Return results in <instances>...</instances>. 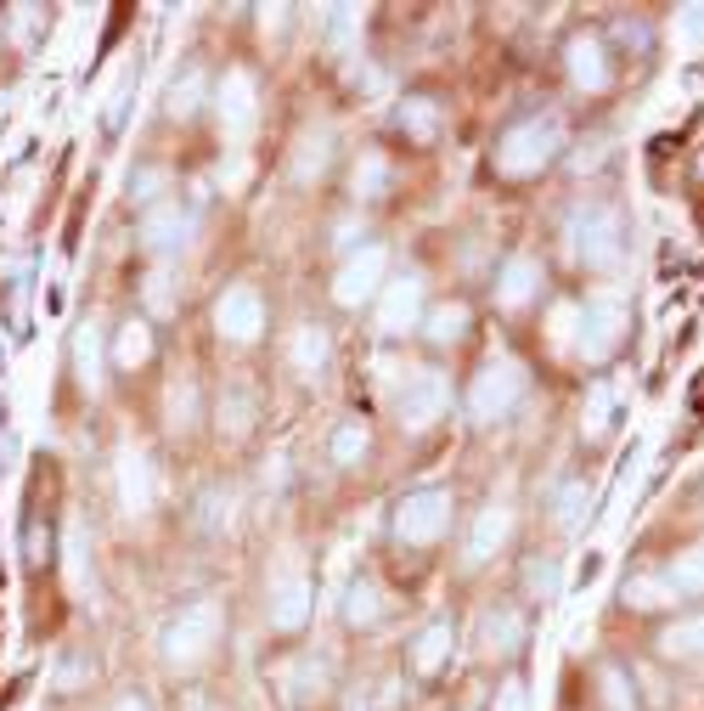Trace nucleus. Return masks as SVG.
<instances>
[{
    "label": "nucleus",
    "instance_id": "nucleus-7",
    "mask_svg": "<svg viewBox=\"0 0 704 711\" xmlns=\"http://www.w3.org/2000/svg\"><path fill=\"white\" fill-rule=\"evenodd\" d=\"M446 401H451V384H446V373L417 367V373L406 378V390H400V424H406V430H428L434 418L446 412Z\"/></svg>",
    "mask_w": 704,
    "mask_h": 711
},
{
    "label": "nucleus",
    "instance_id": "nucleus-22",
    "mask_svg": "<svg viewBox=\"0 0 704 711\" xmlns=\"http://www.w3.org/2000/svg\"><path fill=\"white\" fill-rule=\"evenodd\" d=\"M535 288H542V272H535V261H513L508 272H501V305H508V311L530 305Z\"/></svg>",
    "mask_w": 704,
    "mask_h": 711
},
{
    "label": "nucleus",
    "instance_id": "nucleus-8",
    "mask_svg": "<svg viewBox=\"0 0 704 711\" xmlns=\"http://www.w3.org/2000/svg\"><path fill=\"white\" fill-rule=\"evenodd\" d=\"M384 261L389 254L378 249V243H366V249H355L350 261H344V272H339V282H332V294H339V305H361V300H373V288H378V277H384Z\"/></svg>",
    "mask_w": 704,
    "mask_h": 711
},
{
    "label": "nucleus",
    "instance_id": "nucleus-38",
    "mask_svg": "<svg viewBox=\"0 0 704 711\" xmlns=\"http://www.w3.org/2000/svg\"><path fill=\"white\" fill-rule=\"evenodd\" d=\"M119 711H147V706H142V700H124V706H119Z\"/></svg>",
    "mask_w": 704,
    "mask_h": 711
},
{
    "label": "nucleus",
    "instance_id": "nucleus-14",
    "mask_svg": "<svg viewBox=\"0 0 704 711\" xmlns=\"http://www.w3.org/2000/svg\"><path fill=\"white\" fill-rule=\"evenodd\" d=\"M220 119H226V131H248L254 124V108H259V96H254V80L248 74H226L220 80Z\"/></svg>",
    "mask_w": 704,
    "mask_h": 711
},
{
    "label": "nucleus",
    "instance_id": "nucleus-6",
    "mask_svg": "<svg viewBox=\"0 0 704 711\" xmlns=\"http://www.w3.org/2000/svg\"><path fill=\"white\" fill-rule=\"evenodd\" d=\"M215 638H220V610H215V604H192L186 616L170 627L163 650H170L175 666H192V661H204V655L215 650Z\"/></svg>",
    "mask_w": 704,
    "mask_h": 711
},
{
    "label": "nucleus",
    "instance_id": "nucleus-21",
    "mask_svg": "<svg viewBox=\"0 0 704 711\" xmlns=\"http://www.w3.org/2000/svg\"><path fill=\"white\" fill-rule=\"evenodd\" d=\"M659 650H665L670 661H704V616H693V622H677V627H665Z\"/></svg>",
    "mask_w": 704,
    "mask_h": 711
},
{
    "label": "nucleus",
    "instance_id": "nucleus-31",
    "mask_svg": "<svg viewBox=\"0 0 704 711\" xmlns=\"http://www.w3.org/2000/svg\"><path fill=\"white\" fill-rule=\"evenodd\" d=\"M524 588H530V599L553 604V593H558V570H553L547 559H530V565H524Z\"/></svg>",
    "mask_w": 704,
    "mask_h": 711
},
{
    "label": "nucleus",
    "instance_id": "nucleus-33",
    "mask_svg": "<svg viewBox=\"0 0 704 711\" xmlns=\"http://www.w3.org/2000/svg\"><path fill=\"white\" fill-rule=\"evenodd\" d=\"M366 451V430L361 424H339V435H332V463H355Z\"/></svg>",
    "mask_w": 704,
    "mask_h": 711
},
{
    "label": "nucleus",
    "instance_id": "nucleus-34",
    "mask_svg": "<svg viewBox=\"0 0 704 711\" xmlns=\"http://www.w3.org/2000/svg\"><path fill=\"white\" fill-rule=\"evenodd\" d=\"M670 588H665V576H643V581H626V604H665Z\"/></svg>",
    "mask_w": 704,
    "mask_h": 711
},
{
    "label": "nucleus",
    "instance_id": "nucleus-13",
    "mask_svg": "<svg viewBox=\"0 0 704 711\" xmlns=\"http://www.w3.org/2000/svg\"><path fill=\"white\" fill-rule=\"evenodd\" d=\"M569 80H575L581 91H609V57H603L597 35L569 40Z\"/></svg>",
    "mask_w": 704,
    "mask_h": 711
},
{
    "label": "nucleus",
    "instance_id": "nucleus-32",
    "mask_svg": "<svg viewBox=\"0 0 704 711\" xmlns=\"http://www.w3.org/2000/svg\"><path fill=\"white\" fill-rule=\"evenodd\" d=\"M603 700H609V711H636V695L620 666H603Z\"/></svg>",
    "mask_w": 704,
    "mask_h": 711
},
{
    "label": "nucleus",
    "instance_id": "nucleus-17",
    "mask_svg": "<svg viewBox=\"0 0 704 711\" xmlns=\"http://www.w3.org/2000/svg\"><path fill=\"white\" fill-rule=\"evenodd\" d=\"M305 604H311V593H305V576H277L271 581V622L277 627H299L305 622Z\"/></svg>",
    "mask_w": 704,
    "mask_h": 711
},
{
    "label": "nucleus",
    "instance_id": "nucleus-4",
    "mask_svg": "<svg viewBox=\"0 0 704 711\" xmlns=\"http://www.w3.org/2000/svg\"><path fill=\"white\" fill-rule=\"evenodd\" d=\"M620 334H626V305L615 294H597L581 305V356L586 362H609Z\"/></svg>",
    "mask_w": 704,
    "mask_h": 711
},
{
    "label": "nucleus",
    "instance_id": "nucleus-36",
    "mask_svg": "<svg viewBox=\"0 0 704 711\" xmlns=\"http://www.w3.org/2000/svg\"><path fill=\"white\" fill-rule=\"evenodd\" d=\"M163 186H170V176H163V170H142V176H130V198L147 204V198H158Z\"/></svg>",
    "mask_w": 704,
    "mask_h": 711
},
{
    "label": "nucleus",
    "instance_id": "nucleus-25",
    "mask_svg": "<svg viewBox=\"0 0 704 711\" xmlns=\"http://www.w3.org/2000/svg\"><path fill=\"white\" fill-rule=\"evenodd\" d=\"M586 508H592L586 480H569V486L558 492V503H553V520H558V531H575V526L586 520Z\"/></svg>",
    "mask_w": 704,
    "mask_h": 711
},
{
    "label": "nucleus",
    "instance_id": "nucleus-24",
    "mask_svg": "<svg viewBox=\"0 0 704 711\" xmlns=\"http://www.w3.org/2000/svg\"><path fill=\"white\" fill-rule=\"evenodd\" d=\"M665 588H670V599L677 593H704V547H688V554L665 570Z\"/></svg>",
    "mask_w": 704,
    "mask_h": 711
},
{
    "label": "nucleus",
    "instance_id": "nucleus-23",
    "mask_svg": "<svg viewBox=\"0 0 704 711\" xmlns=\"http://www.w3.org/2000/svg\"><path fill=\"white\" fill-rule=\"evenodd\" d=\"M378 616H384V593H378V588H373V581H366V576H361V581H355V588L344 593V622H350V627H373Z\"/></svg>",
    "mask_w": 704,
    "mask_h": 711
},
{
    "label": "nucleus",
    "instance_id": "nucleus-30",
    "mask_svg": "<svg viewBox=\"0 0 704 711\" xmlns=\"http://www.w3.org/2000/svg\"><path fill=\"white\" fill-rule=\"evenodd\" d=\"M428 334L440 339V345H446V339H462V334H468V305H440V311L428 316Z\"/></svg>",
    "mask_w": 704,
    "mask_h": 711
},
{
    "label": "nucleus",
    "instance_id": "nucleus-9",
    "mask_svg": "<svg viewBox=\"0 0 704 711\" xmlns=\"http://www.w3.org/2000/svg\"><path fill=\"white\" fill-rule=\"evenodd\" d=\"M417 316H423V277H395L384 288V305H378V328L384 334H412L417 328Z\"/></svg>",
    "mask_w": 704,
    "mask_h": 711
},
{
    "label": "nucleus",
    "instance_id": "nucleus-1",
    "mask_svg": "<svg viewBox=\"0 0 704 711\" xmlns=\"http://www.w3.org/2000/svg\"><path fill=\"white\" fill-rule=\"evenodd\" d=\"M558 147H563V124L553 113L519 119L513 131L496 142V170L501 176H535L542 165H553V158H558Z\"/></svg>",
    "mask_w": 704,
    "mask_h": 711
},
{
    "label": "nucleus",
    "instance_id": "nucleus-35",
    "mask_svg": "<svg viewBox=\"0 0 704 711\" xmlns=\"http://www.w3.org/2000/svg\"><path fill=\"white\" fill-rule=\"evenodd\" d=\"M490 711H530V689H524V677H508V684L496 689Z\"/></svg>",
    "mask_w": 704,
    "mask_h": 711
},
{
    "label": "nucleus",
    "instance_id": "nucleus-3",
    "mask_svg": "<svg viewBox=\"0 0 704 711\" xmlns=\"http://www.w3.org/2000/svg\"><path fill=\"white\" fill-rule=\"evenodd\" d=\"M519 401H524V367L519 362H490L474 378V390H468V412H474V424H496V418H508Z\"/></svg>",
    "mask_w": 704,
    "mask_h": 711
},
{
    "label": "nucleus",
    "instance_id": "nucleus-11",
    "mask_svg": "<svg viewBox=\"0 0 704 711\" xmlns=\"http://www.w3.org/2000/svg\"><path fill=\"white\" fill-rule=\"evenodd\" d=\"M215 322H220V334H226V339H254V334H259V322H265L259 294H254V288H226L220 305H215Z\"/></svg>",
    "mask_w": 704,
    "mask_h": 711
},
{
    "label": "nucleus",
    "instance_id": "nucleus-20",
    "mask_svg": "<svg viewBox=\"0 0 704 711\" xmlns=\"http://www.w3.org/2000/svg\"><path fill=\"white\" fill-rule=\"evenodd\" d=\"M480 643H485V655H496V661H508L519 643H524V627H519V616H508V610H496V616H485V632H480Z\"/></svg>",
    "mask_w": 704,
    "mask_h": 711
},
{
    "label": "nucleus",
    "instance_id": "nucleus-2",
    "mask_svg": "<svg viewBox=\"0 0 704 711\" xmlns=\"http://www.w3.org/2000/svg\"><path fill=\"white\" fill-rule=\"evenodd\" d=\"M451 531V492L428 486V492H412L406 503L395 508V537L412 542V547H428Z\"/></svg>",
    "mask_w": 704,
    "mask_h": 711
},
{
    "label": "nucleus",
    "instance_id": "nucleus-10",
    "mask_svg": "<svg viewBox=\"0 0 704 711\" xmlns=\"http://www.w3.org/2000/svg\"><path fill=\"white\" fill-rule=\"evenodd\" d=\"M51 559H57V526H51V514H40V503L28 497L23 508V570L28 576H51Z\"/></svg>",
    "mask_w": 704,
    "mask_h": 711
},
{
    "label": "nucleus",
    "instance_id": "nucleus-27",
    "mask_svg": "<svg viewBox=\"0 0 704 711\" xmlns=\"http://www.w3.org/2000/svg\"><path fill=\"white\" fill-rule=\"evenodd\" d=\"M293 367L299 373H321L327 367V334L321 328H299L293 334Z\"/></svg>",
    "mask_w": 704,
    "mask_h": 711
},
{
    "label": "nucleus",
    "instance_id": "nucleus-18",
    "mask_svg": "<svg viewBox=\"0 0 704 711\" xmlns=\"http://www.w3.org/2000/svg\"><path fill=\"white\" fill-rule=\"evenodd\" d=\"M395 119H400V131H406L412 142H434V131H440V108H434L428 96H400Z\"/></svg>",
    "mask_w": 704,
    "mask_h": 711
},
{
    "label": "nucleus",
    "instance_id": "nucleus-19",
    "mask_svg": "<svg viewBox=\"0 0 704 711\" xmlns=\"http://www.w3.org/2000/svg\"><path fill=\"white\" fill-rule=\"evenodd\" d=\"M451 643H457L451 622H434V627H423V632H417V643H412V661H417V672H440V666H446V655H451Z\"/></svg>",
    "mask_w": 704,
    "mask_h": 711
},
{
    "label": "nucleus",
    "instance_id": "nucleus-29",
    "mask_svg": "<svg viewBox=\"0 0 704 711\" xmlns=\"http://www.w3.org/2000/svg\"><path fill=\"white\" fill-rule=\"evenodd\" d=\"M384 181H389V165L373 153V158H361V165H355V181H350V186H355V198H378Z\"/></svg>",
    "mask_w": 704,
    "mask_h": 711
},
{
    "label": "nucleus",
    "instance_id": "nucleus-37",
    "mask_svg": "<svg viewBox=\"0 0 704 711\" xmlns=\"http://www.w3.org/2000/svg\"><path fill=\"white\" fill-rule=\"evenodd\" d=\"M677 35H682V46H704V7L677 12Z\"/></svg>",
    "mask_w": 704,
    "mask_h": 711
},
{
    "label": "nucleus",
    "instance_id": "nucleus-16",
    "mask_svg": "<svg viewBox=\"0 0 704 711\" xmlns=\"http://www.w3.org/2000/svg\"><path fill=\"white\" fill-rule=\"evenodd\" d=\"M147 362H153V328H147L142 316L119 322V334H113V367L136 373V367H147Z\"/></svg>",
    "mask_w": 704,
    "mask_h": 711
},
{
    "label": "nucleus",
    "instance_id": "nucleus-12",
    "mask_svg": "<svg viewBox=\"0 0 704 711\" xmlns=\"http://www.w3.org/2000/svg\"><path fill=\"white\" fill-rule=\"evenodd\" d=\"M186 238H192V215L186 209H153L142 220V249L147 254H175Z\"/></svg>",
    "mask_w": 704,
    "mask_h": 711
},
{
    "label": "nucleus",
    "instance_id": "nucleus-5",
    "mask_svg": "<svg viewBox=\"0 0 704 711\" xmlns=\"http://www.w3.org/2000/svg\"><path fill=\"white\" fill-rule=\"evenodd\" d=\"M620 243H626V232H620V215L615 209H581L575 215V254H581L586 266L609 272L620 261Z\"/></svg>",
    "mask_w": 704,
    "mask_h": 711
},
{
    "label": "nucleus",
    "instance_id": "nucleus-26",
    "mask_svg": "<svg viewBox=\"0 0 704 711\" xmlns=\"http://www.w3.org/2000/svg\"><path fill=\"white\" fill-rule=\"evenodd\" d=\"M615 407H620V390L615 384H597V390L586 396V435H609V424H615Z\"/></svg>",
    "mask_w": 704,
    "mask_h": 711
},
{
    "label": "nucleus",
    "instance_id": "nucleus-28",
    "mask_svg": "<svg viewBox=\"0 0 704 711\" xmlns=\"http://www.w3.org/2000/svg\"><path fill=\"white\" fill-rule=\"evenodd\" d=\"M197 96H204V80H197V74L186 69V74H175L170 96H163V108H170L175 119H192V113H197Z\"/></svg>",
    "mask_w": 704,
    "mask_h": 711
},
{
    "label": "nucleus",
    "instance_id": "nucleus-15",
    "mask_svg": "<svg viewBox=\"0 0 704 711\" xmlns=\"http://www.w3.org/2000/svg\"><path fill=\"white\" fill-rule=\"evenodd\" d=\"M508 531H513V514L490 503V508L480 514V520H474V537H468V559L485 565L490 554H501V547H508Z\"/></svg>",
    "mask_w": 704,
    "mask_h": 711
}]
</instances>
